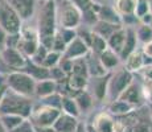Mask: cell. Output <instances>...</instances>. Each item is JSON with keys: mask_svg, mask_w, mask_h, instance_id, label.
Listing matches in <instances>:
<instances>
[{"mask_svg": "<svg viewBox=\"0 0 152 132\" xmlns=\"http://www.w3.org/2000/svg\"><path fill=\"white\" fill-rule=\"evenodd\" d=\"M56 25H57V8L54 0L42 1V5L39 11V19H37L39 40L54 36Z\"/></svg>", "mask_w": 152, "mask_h": 132, "instance_id": "6da1fadb", "label": "cell"}, {"mask_svg": "<svg viewBox=\"0 0 152 132\" xmlns=\"http://www.w3.org/2000/svg\"><path fill=\"white\" fill-rule=\"evenodd\" d=\"M57 21L61 28L75 29L78 28L82 21V12L69 0L61 3L60 8L57 9Z\"/></svg>", "mask_w": 152, "mask_h": 132, "instance_id": "7a4b0ae2", "label": "cell"}, {"mask_svg": "<svg viewBox=\"0 0 152 132\" xmlns=\"http://www.w3.org/2000/svg\"><path fill=\"white\" fill-rule=\"evenodd\" d=\"M8 87L21 96H31L34 94L36 81L27 73H11L7 78Z\"/></svg>", "mask_w": 152, "mask_h": 132, "instance_id": "3957f363", "label": "cell"}, {"mask_svg": "<svg viewBox=\"0 0 152 132\" xmlns=\"http://www.w3.org/2000/svg\"><path fill=\"white\" fill-rule=\"evenodd\" d=\"M0 26L8 34L20 33L21 29V19L5 0H0Z\"/></svg>", "mask_w": 152, "mask_h": 132, "instance_id": "277c9868", "label": "cell"}, {"mask_svg": "<svg viewBox=\"0 0 152 132\" xmlns=\"http://www.w3.org/2000/svg\"><path fill=\"white\" fill-rule=\"evenodd\" d=\"M20 96L3 98L1 103H0V114H15V115H20L23 118L28 116L31 114V103L27 99H23Z\"/></svg>", "mask_w": 152, "mask_h": 132, "instance_id": "5b68a950", "label": "cell"}, {"mask_svg": "<svg viewBox=\"0 0 152 132\" xmlns=\"http://www.w3.org/2000/svg\"><path fill=\"white\" fill-rule=\"evenodd\" d=\"M131 82H132V75H131V73L126 69L121 70V71H118L109 81V87H107V90L110 91L111 96L119 98V95L130 86Z\"/></svg>", "mask_w": 152, "mask_h": 132, "instance_id": "8992f818", "label": "cell"}, {"mask_svg": "<svg viewBox=\"0 0 152 132\" xmlns=\"http://www.w3.org/2000/svg\"><path fill=\"white\" fill-rule=\"evenodd\" d=\"M60 115V108L45 106V107H41L34 112V120L40 127H53L54 122L58 119Z\"/></svg>", "mask_w": 152, "mask_h": 132, "instance_id": "52a82bcc", "label": "cell"}, {"mask_svg": "<svg viewBox=\"0 0 152 132\" xmlns=\"http://www.w3.org/2000/svg\"><path fill=\"white\" fill-rule=\"evenodd\" d=\"M17 16L23 20H28L33 16L36 8V0H5Z\"/></svg>", "mask_w": 152, "mask_h": 132, "instance_id": "ba28073f", "label": "cell"}, {"mask_svg": "<svg viewBox=\"0 0 152 132\" xmlns=\"http://www.w3.org/2000/svg\"><path fill=\"white\" fill-rule=\"evenodd\" d=\"M87 53H89V45H87L82 39H80V37L77 36L72 42L66 45V49H65V52H64V54H65L66 60L74 61V60H78V58H82Z\"/></svg>", "mask_w": 152, "mask_h": 132, "instance_id": "9c48e42d", "label": "cell"}, {"mask_svg": "<svg viewBox=\"0 0 152 132\" xmlns=\"http://www.w3.org/2000/svg\"><path fill=\"white\" fill-rule=\"evenodd\" d=\"M1 60L7 63L8 66L12 67H23L25 66V58L24 54L16 48H4L1 52Z\"/></svg>", "mask_w": 152, "mask_h": 132, "instance_id": "30bf717a", "label": "cell"}, {"mask_svg": "<svg viewBox=\"0 0 152 132\" xmlns=\"http://www.w3.org/2000/svg\"><path fill=\"white\" fill-rule=\"evenodd\" d=\"M95 12H97L98 20L99 21H104V23H110V24H115V25H121L122 19L118 13L115 12V9L113 8V5H97L94 4Z\"/></svg>", "mask_w": 152, "mask_h": 132, "instance_id": "8fae6325", "label": "cell"}, {"mask_svg": "<svg viewBox=\"0 0 152 132\" xmlns=\"http://www.w3.org/2000/svg\"><path fill=\"white\" fill-rule=\"evenodd\" d=\"M136 0H113V8L122 17L135 16Z\"/></svg>", "mask_w": 152, "mask_h": 132, "instance_id": "7c38bea8", "label": "cell"}, {"mask_svg": "<svg viewBox=\"0 0 152 132\" xmlns=\"http://www.w3.org/2000/svg\"><path fill=\"white\" fill-rule=\"evenodd\" d=\"M77 120L73 116L68 115H60L58 119L54 122L53 128L56 132H75L77 131Z\"/></svg>", "mask_w": 152, "mask_h": 132, "instance_id": "4fadbf2b", "label": "cell"}, {"mask_svg": "<svg viewBox=\"0 0 152 132\" xmlns=\"http://www.w3.org/2000/svg\"><path fill=\"white\" fill-rule=\"evenodd\" d=\"M124 41H126V28L121 26L107 39V46L113 52H115L116 54H119L122 52V49H123Z\"/></svg>", "mask_w": 152, "mask_h": 132, "instance_id": "5bb4252c", "label": "cell"}, {"mask_svg": "<svg viewBox=\"0 0 152 132\" xmlns=\"http://www.w3.org/2000/svg\"><path fill=\"white\" fill-rule=\"evenodd\" d=\"M136 42H138V37H136L135 29L130 28V26H128V28H126V41H124L123 49H122V52L119 53V55L126 60V58H127L131 53L135 52Z\"/></svg>", "mask_w": 152, "mask_h": 132, "instance_id": "9a60e30c", "label": "cell"}, {"mask_svg": "<svg viewBox=\"0 0 152 132\" xmlns=\"http://www.w3.org/2000/svg\"><path fill=\"white\" fill-rule=\"evenodd\" d=\"M39 45H40V40L39 39H24V37L20 36L16 49H19V50L24 55L32 57V55L36 53Z\"/></svg>", "mask_w": 152, "mask_h": 132, "instance_id": "2e32d148", "label": "cell"}, {"mask_svg": "<svg viewBox=\"0 0 152 132\" xmlns=\"http://www.w3.org/2000/svg\"><path fill=\"white\" fill-rule=\"evenodd\" d=\"M54 91H56V82L52 78L42 79V81L36 83L34 94H37L39 96L46 98V96H49V95H53Z\"/></svg>", "mask_w": 152, "mask_h": 132, "instance_id": "e0dca14e", "label": "cell"}, {"mask_svg": "<svg viewBox=\"0 0 152 132\" xmlns=\"http://www.w3.org/2000/svg\"><path fill=\"white\" fill-rule=\"evenodd\" d=\"M94 128L95 132H114L115 125H114L113 119L106 114H101L94 120Z\"/></svg>", "mask_w": 152, "mask_h": 132, "instance_id": "ac0fdd59", "label": "cell"}, {"mask_svg": "<svg viewBox=\"0 0 152 132\" xmlns=\"http://www.w3.org/2000/svg\"><path fill=\"white\" fill-rule=\"evenodd\" d=\"M118 28H121V25L110 24V23L99 21V20H98V21L94 24V26H93V32H94V33H97V34H99V36L103 37V39L107 40Z\"/></svg>", "mask_w": 152, "mask_h": 132, "instance_id": "d6986e66", "label": "cell"}, {"mask_svg": "<svg viewBox=\"0 0 152 132\" xmlns=\"http://www.w3.org/2000/svg\"><path fill=\"white\" fill-rule=\"evenodd\" d=\"M0 120H1L5 131L10 132V131L15 130L16 127H19L25 119L20 115H15V114H1V115H0Z\"/></svg>", "mask_w": 152, "mask_h": 132, "instance_id": "ffe728a7", "label": "cell"}, {"mask_svg": "<svg viewBox=\"0 0 152 132\" xmlns=\"http://www.w3.org/2000/svg\"><path fill=\"white\" fill-rule=\"evenodd\" d=\"M143 66H144V61H143V55L139 52H132L126 58V67L128 71H138V70H142Z\"/></svg>", "mask_w": 152, "mask_h": 132, "instance_id": "44dd1931", "label": "cell"}, {"mask_svg": "<svg viewBox=\"0 0 152 132\" xmlns=\"http://www.w3.org/2000/svg\"><path fill=\"white\" fill-rule=\"evenodd\" d=\"M99 61H101V63L103 65L104 69H113V67L118 65L119 58L115 52H113L111 49L107 48L103 53L99 54Z\"/></svg>", "mask_w": 152, "mask_h": 132, "instance_id": "7402d4cb", "label": "cell"}, {"mask_svg": "<svg viewBox=\"0 0 152 132\" xmlns=\"http://www.w3.org/2000/svg\"><path fill=\"white\" fill-rule=\"evenodd\" d=\"M134 108L132 104L127 103L126 101H122V99H118V101H114L113 103L110 104V111L115 115H126V114L131 112Z\"/></svg>", "mask_w": 152, "mask_h": 132, "instance_id": "603a6c76", "label": "cell"}, {"mask_svg": "<svg viewBox=\"0 0 152 132\" xmlns=\"http://www.w3.org/2000/svg\"><path fill=\"white\" fill-rule=\"evenodd\" d=\"M61 107L64 108L65 114L73 116V118H77L80 115V108L77 106V102L75 99L72 98H61Z\"/></svg>", "mask_w": 152, "mask_h": 132, "instance_id": "cb8c5ba5", "label": "cell"}, {"mask_svg": "<svg viewBox=\"0 0 152 132\" xmlns=\"http://www.w3.org/2000/svg\"><path fill=\"white\" fill-rule=\"evenodd\" d=\"M119 98L122 99V101H126L127 103L130 104H135L139 102V91H138V87L134 86V85H130V86L127 87V89L124 90L123 93L119 95Z\"/></svg>", "mask_w": 152, "mask_h": 132, "instance_id": "d4e9b609", "label": "cell"}, {"mask_svg": "<svg viewBox=\"0 0 152 132\" xmlns=\"http://www.w3.org/2000/svg\"><path fill=\"white\" fill-rule=\"evenodd\" d=\"M90 46H91V49L95 53H99V54H101V53H103L107 48H109V46H107V40L103 39V37H101L99 34L94 33V32H91Z\"/></svg>", "mask_w": 152, "mask_h": 132, "instance_id": "484cf974", "label": "cell"}, {"mask_svg": "<svg viewBox=\"0 0 152 132\" xmlns=\"http://www.w3.org/2000/svg\"><path fill=\"white\" fill-rule=\"evenodd\" d=\"M28 71H29V75H31L33 79H40V81H42V79L50 78L49 69H46V67H44L41 65H36V63H33V65L29 66Z\"/></svg>", "mask_w": 152, "mask_h": 132, "instance_id": "4316f807", "label": "cell"}, {"mask_svg": "<svg viewBox=\"0 0 152 132\" xmlns=\"http://www.w3.org/2000/svg\"><path fill=\"white\" fill-rule=\"evenodd\" d=\"M87 66V71L94 77H103L106 74V69L103 67V65L101 63L99 60H95L94 57H91V60H89V62L86 63Z\"/></svg>", "mask_w": 152, "mask_h": 132, "instance_id": "83f0119b", "label": "cell"}, {"mask_svg": "<svg viewBox=\"0 0 152 132\" xmlns=\"http://www.w3.org/2000/svg\"><path fill=\"white\" fill-rule=\"evenodd\" d=\"M136 32V37L143 41V42H148V41H152V26L147 25V24H140L138 29H135Z\"/></svg>", "mask_w": 152, "mask_h": 132, "instance_id": "f1b7e54d", "label": "cell"}, {"mask_svg": "<svg viewBox=\"0 0 152 132\" xmlns=\"http://www.w3.org/2000/svg\"><path fill=\"white\" fill-rule=\"evenodd\" d=\"M107 87H109V81H104L102 77H98L94 83V91L98 99H103L107 94Z\"/></svg>", "mask_w": 152, "mask_h": 132, "instance_id": "f546056e", "label": "cell"}, {"mask_svg": "<svg viewBox=\"0 0 152 132\" xmlns=\"http://www.w3.org/2000/svg\"><path fill=\"white\" fill-rule=\"evenodd\" d=\"M86 83H87V79L86 77H81V75H70L69 78V86L72 90H77V91H81L86 87Z\"/></svg>", "mask_w": 152, "mask_h": 132, "instance_id": "4dcf8cb0", "label": "cell"}, {"mask_svg": "<svg viewBox=\"0 0 152 132\" xmlns=\"http://www.w3.org/2000/svg\"><path fill=\"white\" fill-rule=\"evenodd\" d=\"M60 57H61V53L54 52V50L48 52V54H46V57H45V60H44L41 66L46 67V69H52V67L57 66V63L60 62Z\"/></svg>", "mask_w": 152, "mask_h": 132, "instance_id": "1f68e13d", "label": "cell"}, {"mask_svg": "<svg viewBox=\"0 0 152 132\" xmlns=\"http://www.w3.org/2000/svg\"><path fill=\"white\" fill-rule=\"evenodd\" d=\"M150 13V5H148V0H136V7H135V17L136 19H142L143 16Z\"/></svg>", "mask_w": 152, "mask_h": 132, "instance_id": "d6a6232c", "label": "cell"}, {"mask_svg": "<svg viewBox=\"0 0 152 132\" xmlns=\"http://www.w3.org/2000/svg\"><path fill=\"white\" fill-rule=\"evenodd\" d=\"M46 54H48V49H46L45 46H42V45H39L36 53L32 55L33 63H36V65H42V62H44V60H45Z\"/></svg>", "mask_w": 152, "mask_h": 132, "instance_id": "836d02e7", "label": "cell"}, {"mask_svg": "<svg viewBox=\"0 0 152 132\" xmlns=\"http://www.w3.org/2000/svg\"><path fill=\"white\" fill-rule=\"evenodd\" d=\"M73 74L75 75H81V77H87V66L86 63L82 61H74L73 62V69H72Z\"/></svg>", "mask_w": 152, "mask_h": 132, "instance_id": "e575fe53", "label": "cell"}, {"mask_svg": "<svg viewBox=\"0 0 152 132\" xmlns=\"http://www.w3.org/2000/svg\"><path fill=\"white\" fill-rule=\"evenodd\" d=\"M75 102H77V106H78V108H80V111L87 110V108L91 106V98H90L86 93H83V94H81L80 96H77Z\"/></svg>", "mask_w": 152, "mask_h": 132, "instance_id": "d590c367", "label": "cell"}, {"mask_svg": "<svg viewBox=\"0 0 152 132\" xmlns=\"http://www.w3.org/2000/svg\"><path fill=\"white\" fill-rule=\"evenodd\" d=\"M58 33H60V36L62 37V40L65 41V44L68 45L70 44L73 40L77 37V34H75V31L74 29H65V28H61L60 31H58Z\"/></svg>", "mask_w": 152, "mask_h": 132, "instance_id": "8d00e7d4", "label": "cell"}, {"mask_svg": "<svg viewBox=\"0 0 152 132\" xmlns=\"http://www.w3.org/2000/svg\"><path fill=\"white\" fill-rule=\"evenodd\" d=\"M69 1L73 3L81 12H85V11L90 9V8H93V5H94L93 0H69Z\"/></svg>", "mask_w": 152, "mask_h": 132, "instance_id": "74e56055", "label": "cell"}, {"mask_svg": "<svg viewBox=\"0 0 152 132\" xmlns=\"http://www.w3.org/2000/svg\"><path fill=\"white\" fill-rule=\"evenodd\" d=\"M49 73H50V78L53 79V81H60V79H62L64 77H65V71L58 66L52 67Z\"/></svg>", "mask_w": 152, "mask_h": 132, "instance_id": "f35d334b", "label": "cell"}, {"mask_svg": "<svg viewBox=\"0 0 152 132\" xmlns=\"http://www.w3.org/2000/svg\"><path fill=\"white\" fill-rule=\"evenodd\" d=\"M10 132H33V127H32L31 122H27V120H24V122H23L21 124L19 125V127H16L15 130L10 131Z\"/></svg>", "mask_w": 152, "mask_h": 132, "instance_id": "ab89813d", "label": "cell"}, {"mask_svg": "<svg viewBox=\"0 0 152 132\" xmlns=\"http://www.w3.org/2000/svg\"><path fill=\"white\" fill-rule=\"evenodd\" d=\"M7 36L8 33L4 31V29L0 26V52L5 48V41H7Z\"/></svg>", "mask_w": 152, "mask_h": 132, "instance_id": "60d3db41", "label": "cell"}, {"mask_svg": "<svg viewBox=\"0 0 152 132\" xmlns=\"http://www.w3.org/2000/svg\"><path fill=\"white\" fill-rule=\"evenodd\" d=\"M143 53L148 58H152V41H148V42H145L143 45Z\"/></svg>", "mask_w": 152, "mask_h": 132, "instance_id": "b9f144b4", "label": "cell"}, {"mask_svg": "<svg viewBox=\"0 0 152 132\" xmlns=\"http://www.w3.org/2000/svg\"><path fill=\"white\" fill-rule=\"evenodd\" d=\"M134 132H150V127L145 123H138L134 127Z\"/></svg>", "mask_w": 152, "mask_h": 132, "instance_id": "7bdbcfd3", "label": "cell"}, {"mask_svg": "<svg viewBox=\"0 0 152 132\" xmlns=\"http://www.w3.org/2000/svg\"><path fill=\"white\" fill-rule=\"evenodd\" d=\"M142 69H143V75L145 77V79L152 81V66H145L142 67Z\"/></svg>", "mask_w": 152, "mask_h": 132, "instance_id": "ee69618b", "label": "cell"}, {"mask_svg": "<svg viewBox=\"0 0 152 132\" xmlns=\"http://www.w3.org/2000/svg\"><path fill=\"white\" fill-rule=\"evenodd\" d=\"M107 1L109 0H93V3L97 5H104V4H107Z\"/></svg>", "mask_w": 152, "mask_h": 132, "instance_id": "f6af8a7d", "label": "cell"}, {"mask_svg": "<svg viewBox=\"0 0 152 132\" xmlns=\"http://www.w3.org/2000/svg\"><path fill=\"white\" fill-rule=\"evenodd\" d=\"M4 87H1L0 89V103H1V101H3V98H4Z\"/></svg>", "mask_w": 152, "mask_h": 132, "instance_id": "bcb514c9", "label": "cell"}, {"mask_svg": "<svg viewBox=\"0 0 152 132\" xmlns=\"http://www.w3.org/2000/svg\"><path fill=\"white\" fill-rule=\"evenodd\" d=\"M0 132H7V131H5V128H4V125H3L1 120H0Z\"/></svg>", "mask_w": 152, "mask_h": 132, "instance_id": "7dc6e473", "label": "cell"}, {"mask_svg": "<svg viewBox=\"0 0 152 132\" xmlns=\"http://www.w3.org/2000/svg\"><path fill=\"white\" fill-rule=\"evenodd\" d=\"M75 132H86V131L83 130L82 125H80V127H77V131H75Z\"/></svg>", "mask_w": 152, "mask_h": 132, "instance_id": "c3c4849f", "label": "cell"}, {"mask_svg": "<svg viewBox=\"0 0 152 132\" xmlns=\"http://www.w3.org/2000/svg\"><path fill=\"white\" fill-rule=\"evenodd\" d=\"M148 5H150V13L152 15V0H148Z\"/></svg>", "mask_w": 152, "mask_h": 132, "instance_id": "681fc988", "label": "cell"}, {"mask_svg": "<svg viewBox=\"0 0 152 132\" xmlns=\"http://www.w3.org/2000/svg\"><path fill=\"white\" fill-rule=\"evenodd\" d=\"M150 110H151V116H152V104L150 106Z\"/></svg>", "mask_w": 152, "mask_h": 132, "instance_id": "f907efd6", "label": "cell"}, {"mask_svg": "<svg viewBox=\"0 0 152 132\" xmlns=\"http://www.w3.org/2000/svg\"><path fill=\"white\" fill-rule=\"evenodd\" d=\"M42 1H49V0H42Z\"/></svg>", "mask_w": 152, "mask_h": 132, "instance_id": "816d5d0a", "label": "cell"}, {"mask_svg": "<svg viewBox=\"0 0 152 132\" xmlns=\"http://www.w3.org/2000/svg\"><path fill=\"white\" fill-rule=\"evenodd\" d=\"M0 60H1V54H0Z\"/></svg>", "mask_w": 152, "mask_h": 132, "instance_id": "f5cc1de1", "label": "cell"}]
</instances>
